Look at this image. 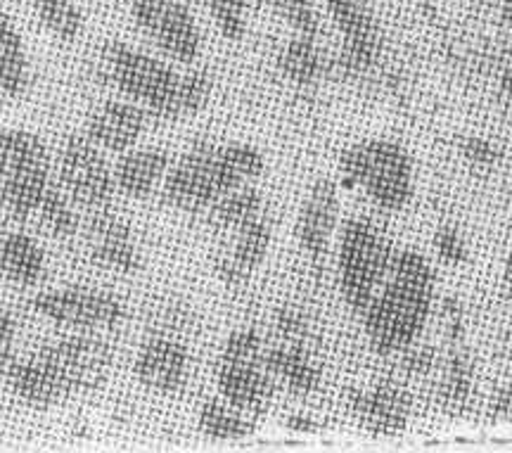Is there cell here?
<instances>
[{
    "label": "cell",
    "mask_w": 512,
    "mask_h": 453,
    "mask_svg": "<svg viewBox=\"0 0 512 453\" xmlns=\"http://www.w3.org/2000/svg\"><path fill=\"white\" fill-rule=\"evenodd\" d=\"M275 330H278L280 340L292 342V344H306L309 340V321L299 309L294 306H283L275 314Z\"/></svg>",
    "instance_id": "obj_34"
},
{
    "label": "cell",
    "mask_w": 512,
    "mask_h": 453,
    "mask_svg": "<svg viewBox=\"0 0 512 453\" xmlns=\"http://www.w3.org/2000/svg\"><path fill=\"white\" fill-rule=\"evenodd\" d=\"M112 366L110 342L93 333H74L43 344L27 359H15L5 378L19 401L34 408H53L98 389Z\"/></svg>",
    "instance_id": "obj_1"
},
{
    "label": "cell",
    "mask_w": 512,
    "mask_h": 453,
    "mask_svg": "<svg viewBox=\"0 0 512 453\" xmlns=\"http://www.w3.org/2000/svg\"><path fill=\"white\" fill-rule=\"evenodd\" d=\"M444 325H446V340L456 347L465 337V311L458 299H444Z\"/></svg>",
    "instance_id": "obj_37"
},
{
    "label": "cell",
    "mask_w": 512,
    "mask_h": 453,
    "mask_svg": "<svg viewBox=\"0 0 512 453\" xmlns=\"http://www.w3.org/2000/svg\"><path fill=\"white\" fill-rule=\"evenodd\" d=\"M57 176L72 202L91 212L110 207L117 193V181L105 159V150H100L86 133H72L64 138L57 159Z\"/></svg>",
    "instance_id": "obj_10"
},
{
    "label": "cell",
    "mask_w": 512,
    "mask_h": 453,
    "mask_svg": "<svg viewBox=\"0 0 512 453\" xmlns=\"http://www.w3.org/2000/svg\"><path fill=\"white\" fill-rule=\"evenodd\" d=\"M50 155L41 136L27 129L0 133V207L12 219L36 214L50 188Z\"/></svg>",
    "instance_id": "obj_6"
},
{
    "label": "cell",
    "mask_w": 512,
    "mask_h": 453,
    "mask_svg": "<svg viewBox=\"0 0 512 453\" xmlns=\"http://www.w3.org/2000/svg\"><path fill=\"white\" fill-rule=\"evenodd\" d=\"M273 8L299 36H318V15L311 0H273Z\"/></svg>",
    "instance_id": "obj_31"
},
{
    "label": "cell",
    "mask_w": 512,
    "mask_h": 453,
    "mask_svg": "<svg viewBox=\"0 0 512 453\" xmlns=\"http://www.w3.org/2000/svg\"><path fill=\"white\" fill-rule=\"evenodd\" d=\"M396 250L370 219H349L339 240V292L354 314L363 316L392 269Z\"/></svg>",
    "instance_id": "obj_5"
},
{
    "label": "cell",
    "mask_w": 512,
    "mask_h": 453,
    "mask_svg": "<svg viewBox=\"0 0 512 453\" xmlns=\"http://www.w3.org/2000/svg\"><path fill=\"white\" fill-rule=\"evenodd\" d=\"M489 418L496 423H512V385H501L491 392Z\"/></svg>",
    "instance_id": "obj_38"
},
{
    "label": "cell",
    "mask_w": 512,
    "mask_h": 453,
    "mask_svg": "<svg viewBox=\"0 0 512 453\" xmlns=\"http://www.w3.org/2000/svg\"><path fill=\"white\" fill-rule=\"evenodd\" d=\"M349 413L373 437H399L411 418V394L396 382H380L373 389H349Z\"/></svg>",
    "instance_id": "obj_13"
},
{
    "label": "cell",
    "mask_w": 512,
    "mask_h": 453,
    "mask_svg": "<svg viewBox=\"0 0 512 453\" xmlns=\"http://www.w3.org/2000/svg\"><path fill=\"white\" fill-rule=\"evenodd\" d=\"M266 366L275 382H283L292 394H299V397H309L323 380L320 366L304 344L280 342L278 347L266 349Z\"/></svg>",
    "instance_id": "obj_20"
},
{
    "label": "cell",
    "mask_w": 512,
    "mask_h": 453,
    "mask_svg": "<svg viewBox=\"0 0 512 453\" xmlns=\"http://www.w3.org/2000/svg\"><path fill=\"white\" fill-rule=\"evenodd\" d=\"M171 167V155L162 148L128 150L121 155L114 169L117 190L131 200H145L164 183L166 171Z\"/></svg>",
    "instance_id": "obj_19"
},
{
    "label": "cell",
    "mask_w": 512,
    "mask_h": 453,
    "mask_svg": "<svg viewBox=\"0 0 512 453\" xmlns=\"http://www.w3.org/2000/svg\"><path fill=\"white\" fill-rule=\"evenodd\" d=\"M140 34L169 60L190 65L202 50V34L185 0H131Z\"/></svg>",
    "instance_id": "obj_11"
},
{
    "label": "cell",
    "mask_w": 512,
    "mask_h": 453,
    "mask_svg": "<svg viewBox=\"0 0 512 453\" xmlns=\"http://www.w3.org/2000/svg\"><path fill=\"white\" fill-rule=\"evenodd\" d=\"M460 155L472 169L477 171H491L498 167L501 162V148L494 143V140L484 136H465L460 140Z\"/></svg>",
    "instance_id": "obj_32"
},
{
    "label": "cell",
    "mask_w": 512,
    "mask_h": 453,
    "mask_svg": "<svg viewBox=\"0 0 512 453\" xmlns=\"http://www.w3.org/2000/svg\"><path fill=\"white\" fill-rule=\"evenodd\" d=\"M339 169L384 212H403L413 200V159L394 140H358L342 150Z\"/></svg>",
    "instance_id": "obj_4"
},
{
    "label": "cell",
    "mask_w": 512,
    "mask_h": 453,
    "mask_svg": "<svg viewBox=\"0 0 512 453\" xmlns=\"http://www.w3.org/2000/svg\"><path fill=\"white\" fill-rule=\"evenodd\" d=\"M36 216L53 238L67 240L74 238L76 231H79V216L72 207V197L64 193L60 183H50L41 204H38Z\"/></svg>",
    "instance_id": "obj_28"
},
{
    "label": "cell",
    "mask_w": 512,
    "mask_h": 453,
    "mask_svg": "<svg viewBox=\"0 0 512 453\" xmlns=\"http://www.w3.org/2000/svg\"><path fill=\"white\" fill-rule=\"evenodd\" d=\"M344 38L339 65L349 76L368 74L382 53V36L368 0H325Z\"/></svg>",
    "instance_id": "obj_12"
},
{
    "label": "cell",
    "mask_w": 512,
    "mask_h": 453,
    "mask_svg": "<svg viewBox=\"0 0 512 453\" xmlns=\"http://www.w3.org/2000/svg\"><path fill=\"white\" fill-rule=\"evenodd\" d=\"M211 91H214V81L207 72H190L178 76V84L166 100V105L157 112V119L162 121H178L190 119L200 114L209 105Z\"/></svg>",
    "instance_id": "obj_27"
},
{
    "label": "cell",
    "mask_w": 512,
    "mask_h": 453,
    "mask_svg": "<svg viewBox=\"0 0 512 453\" xmlns=\"http://www.w3.org/2000/svg\"><path fill=\"white\" fill-rule=\"evenodd\" d=\"M190 352L174 335L157 333L138 349L133 361V375L150 392L171 397L178 394L188 382Z\"/></svg>",
    "instance_id": "obj_14"
},
{
    "label": "cell",
    "mask_w": 512,
    "mask_h": 453,
    "mask_svg": "<svg viewBox=\"0 0 512 453\" xmlns=\"http://www.w3.org/2000/svg\"><path fill=\"white\" fill-rule=\"evenodd\" d=\"M403 361L401 366L406 370L408 375H413V378H425V375H430L434 368H437V349L432 347V344H411L408 349H403Z\"/></svg>",
    "instance_id": "obj_35"
},
{
    "label": "cell",
    "mask_w": 512,
    "mask_h": 453,
    "mask_svg": "<svg viewBox=\"0 0 512 453\" xmlns=\"http://www.w3.org/2000/svg\"><path fill=\"white\" fill-rule=\"evenodd\" d=\"M46 252L27 233H8L0 240V276L17 287H36L46 276Z\"/></svg>",
    "instance_id": "obj_21"
},
{
    "label": "cell",
    "mask_w": 512,
    "mask_h": 453,
    "mask_svg": "<svg viewBox=\"0 0 512 453\" xmlns=\"http://www.w3.org/2000/svg\"><path fill=\"white\" fill-rule=\"evenodd\" d=\"M271 242V223H268L264 216L249 221L247 226H242L240 231L233 233L230 252H226L219 261H216V273H219V278L230 287L247 283V280L252 278V273L259 271V266L264 264L268 250H271Z\"/></svg>",
    "instance_id": "obj_18"
},
{
    "label": "cell",
    "mask_w": 512,
    "mask_h": 453,
    "mask_svg": "<svg viewBox=\"0 0 512 453\" xmlns=\"http://www.w3.org/2000/svg\"><path fill=\"white\" fill-rule=\"evenodd\" d=\"M31 309L46 321L74 330V333L114 330L126 318V306L119 297L86 285L38 292L31 299Z\"/></svg>",
    "instance_id": "obj_9"
},
{
    "label": "cell",
    "mask_w": 512,
    "mask_h": 453,
    "mask_svg": "<svg viewBox=\"0 0 512 453\" xmlns=\"http://www.w3.org/2000/svg\"><path fill=\"white\" fill-rule=\"evenodd\" d=\"M285 425H287V430L299 432V435H313V432H318L316 420L309 416H290Z\"/></svg>",
    "instance_id": "obj_39"
},
{
    "label": "cell",
    "mask_w": 512,
    "mask_h": 453,
    "mask_svg": "<svg viewBox=\"0 0 512 453\" xmlns=\"http://www.w3.org/2000/svg\"><path fill=\"white\" fill-rule=\"evenodd\" d=\"M503 276H505V283H508L510 292H512V250H510V254H508V259H505V271H503Z\"/></svg>",
    "instance_id": "obj_41"
},
{
    "label": "cell",
    "mask_w": 512,
    "mask_h": 453,
    "mask_svg": "<svg viewBox=\"0 0 512 453\" xmlns=\"http://www.w3.org/2000/svg\"><path fill=\"white\" fill-rule=\"evenodd\" d=\"M43 27L64 43H74L83 31V12L74 0H29Z\"/></svg>",
    "instance_id": "obj_29"
},
{
    "label": "cell",
    "mask_w": 512,
    "mask_h": 453,
    "mask_svg": "<svg viewBox=\"0 0 512 453\" xmlns=\"http://www.w3.org/2000/svg\"><path fill=\"white\" fill-rule=\"evenodd\" d=\"M147 124V110L133 100H107L91 112L86 124V136L105 152L133 150L143 136Z\"/></svg>",
    "instance_id": "obj_17"
},
{
    "label": "cell",
    "mask_w": 512,
    "mask_h": 453,
    "mask_svg": "<svg viewBox=\"0 0 512 453\" xmlns=\"http://www.w3.org/2000/svg\"><path fill=\"white\" fill-rule=\"evenodd\" d=\"M216 387L223 399L249 416H264L275 394V378L266 366V347L252 328L228 335L216 361Z\"/></svg>",
    "instance_id": "obj_7"
},
{
    "label": "cell",
    "mask_w": 512,
    "mask_h": 453,
    "mask_svg": "<svg viewBox=\"0 0 512 453\" xmlns=\"http://www.w3.org/2000/svg\"><path fill=\"white\" fill-rule=\"evenodd\" d=\"M339 216V193L337 185L330 178H318L316 183L311 185L309 195L299 209L297 226H294V233H297V242L302 247L306 257H309L313 264L325 259L328 254L332 233H335Z\"/></svg>",
    "instance_id": "obj_15"
},
{
    "label": "cell",
    "mask_w": 512,
    "mask_h": 453,
    "mask_svg": "<svg viewBox=\"0 0 512 453\" xmlns=\"http://www.w3.org/2000/svg\"><path fill=\"white\" fill-rule=\"evenodd\" d=\"M100 65L105 79L128 100L143 105L152 117H157L171 98L181 76L164 60H157L124 41L105 43L100 50Z\"/></svg>",
    "instance_id": "obj_8"
},
{
    "label": "cell",
    "mask_w": 512,
    "mask_h": 453,
    "mask_svg": "<svg viewBox=\"0 0 512 453\" xmlns=\"http://www.w3.org/2000/svg\"><path fill=\"white\" fill-rule=\"evenodd\" d=\"M197 427L204 437L230 442V439H247L256 432V418L233 406L228 399L211 397L197 413Z\"/></svg>",
    "instance_id": "obj_24"
},
{
    "label": "cell",
    "mask_w": 512,
    "mask_h": 453,
    "mask_svg": "<svg viewBox=\"0 0 512 453\" xmlns=\"http://www.w3.org/2000/svg\"><path fill=\"white\" fill-rule=\"evenodd\" d=\"M434 247H437L439 259L448 266H463L470 259V252H467V245L453 226H441L437 235H434Z\"/></svg>",
    "instance_id": "obj_33"
},
{
    "label": "cell",
    "mask_w": 512,
    "mask_h": 453,
    "mask_svg": "<svg viewBox=\"0 0 512 453\" xmlns=\"http://www.w3.org/2000/svg\"><path fill=\"white\" fill-rule=\"evenodd\" d=\"M15 335V318L0 306V373L3 375L8 373V368L15 363Z\"/></svg>",
    "instance_id": "obj_36"
},
{
    "label": "cell",
    "mask_w": 512,
    "mask_h": 453,
    "mask_svg": "<svg viewBox=\"0 0 512 453\" xmlns=\"http://www.w3.org/2000/svg\"><path fill=\"white\" fill-rule=\"evenodd\" d=\"M498 8H501L503 22L512 27V0H498Z\"/></svg>",
    "instance_id": "obj_40"
},
{
    "label": "cell",
    "mask_w": 512,
    "mask_h": 453,
    "mask_svg": "<svg viewBox=\"0 0 512 453\" xmlns=\"http://www.w3.org/2000/svg\"><path fill=\"white\" fill-rule=\"evenodd\" d=\"M472 401H475V363H472V356L456 344L448 356L444 380L439 385V406L446 416L463 418L472 411Z\"/></svg>",
    "instance_id": "obj_22"
},
{
    "label": "cell",
    "mask_w": 512,
    "mask_h": 453,
    "mask_svg": "<svg viewBox=\"0 0 512 453\" xmlns=\"http://www.w3.org/2000/svg\"><path fill=\"white\" fill-rule=\"evenodd\" d=\"M29 88V57L15 22L0 12V93L22 98Z\"/></svg>",
    "instance_id": "obj_23"
},
{
    "label": "cell",
    "mask_w": 512,
    "mask_h": 453,
    "mask_svg": "<svg viewBox=\"0 0 512 453\" xmlns=\"http://www.w3.org/2000/svg\"><path fill=\"white\" fill-rule=\"evenodd\" d=\"M434 292L437 276L430 261L415 250L396 252L387 280L363 314L375 354H401L420 340L430 321Z\"/></svg>",
    "instance_id": "obj_2"
},
{
    "label": "cell",
    "mask_w": 512,
    "mask_h": 453,
    "mask_svg": "<svg viewBox=\"0 0 512 453\" xmlns=\"http://www.w3.org/2000/svg\"><path fill=\"white\" fill-rule=\"evenodd\" d=\"M88 247H91V259L105 271L128 276L143 264L131 226L110 209L93 212L88 221Z\"/></svg>",
    "instance_id": "obj_16"
},
{
    "label": "cell",
    "mask_w": 512,
    "mask_h": 453,
    "mask_svg": "<svg viewBox=\"0 0 512 453\" xmlns=\"http://www.w3.org/2000/svg\"><path fill=\"white\" fill-rule=\"evenodd\" d=\"M216 27L228 41H242L247 31V10L252 0H204Z\"/></svg>",
    "instance_id": "obj_30"
},
{
    "label": "cell",
    "mask_w": 512,
    "mask_h": 453,
    "mask_svg": "<svg viewBox=\"0 0 512 453\" xmlns=\"http://www.w3.org/2000/svg\"><path fill=\"white\" fill-rule=\"evenodd\" d=\"M264 171L266 157L254 145L197 140L166 171L162 197L178 212H209L219 197L254 181Z\"/></svg>",
    "instance_id": "obj_3"
},
{
    "label": "cell",
    "mask_w": 512,
    "mask_h": 453,
    "mask_svg": "<svg viewBox=\"0 0 512 453\" xmlns=\"http://www.w3.org/2000/svg\"><path fill=\"white\" fill-rule=\"evenodd\" d=\"M280 72L290 84L299 88H311L323 76V55H320L316 38L294 36L278 57Z\"/></svg>",
    "instance_id": "obj_26"
},
{
    "label": "cell",
    "mask_w": 512,
    "mask_h": 453,
    "mask_svg": "<svg viewBox=\"0 0 512 453\" xmlns=\"http://www.w3.org/2000/svg\"><path fill=\"white\" fill-rule=\"evenodd\" d=\"M207 214L214 231L233 235L242 226H247L249 221L264 216V197H261L259 190L245 183L219 197V200L211 204Z\"/></svg>",
    "instance_id": "obj_25"
}]
</instances>
